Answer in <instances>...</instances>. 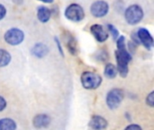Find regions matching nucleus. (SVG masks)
I'll return each mask as SVG.
<instances>
[{"label": "nucleus", "instance_id": "obj_1", "mask_svg": "<svg viewBox=\"0 0 154 130\" xmlns=\"http://www.w3.org/2000/svg\"><path fill=\"white\" fill-rule=\"evenodd\" d=\"M117 50L116 51V68L118 74L122 78H125L129 72V62L133 60L132 54L126 49V40L125 36L119 35V37L116 40Z\"/></svg>", "mask_w": 154, "mask_h": 130}, {"label": "nucleus", "instance_id": "obj_2", "mask_svg": "<svg viewBox=\"0 0 154 130\" xmlns=\"http://www.w3.org/2000/svg\"><path fill=\"white\" fill-rule=\"evenodd\" d=\"M103 79L101 75L95 71H86L82 72L80 76V82L81 85L84 89L88 90H97L100 87L102 84Z\"/></svg>", "mask_w": 154, "mask_h": 130}, {"label": "nucleus", "instance_id": "obj_3", "mask_svg": "<svg viewBox=\"0 0 154 130\" xmlns=\"http://www.w3.org/2000/svg\"><path fill=\"white\" fill-rule=\"evenodd\" d=\"M144 16L143 9L139 5H129L125 12V19L126 23L130 25H135L139 24Z\"/></svg>", "mask_w": 154, "mask_h": 130}, {"label": "nucleus", "instance_id": "obj_4", "mask_svg": "<svg viewBox=\"0 0 154 130\" xmlns=\"http://www.w3.org/2000/svg\"><path fill=\"white\" fill-rule=\"evenodd\" d=\"M125 98V92L122 89L115 88L109 90L106 94V102L109 109L115 110L120 107Z\"/></svg>", "mask_w": 154, "mask_h": 130}, {"label": "nucleus", "instance_id": "obj_5", "mask_svg": "<svg viewBox=\"0 0 154 130\" xmlns=\"http://www.w3.org/2000/svg\"><path fill=\"white\" fill-rule=\"evenodd\" d=\"M65 17L71 21V22H75V23H79L81 22L84 18H85V11L83 9V7L79 5V4H70L69 5L67 6V8L65 9Z\"/></svg>", "mask_w": 154, "mask_h": 130}, {"label": "nucleus", "instance_id": "obj_6", "mask_svg": "<svg viewBox=\"0 0 154 130\" xmlns=\"http://www.w3.org/2000/svg\"><path fill=\"white\" fill-rule=\"evenodd\" d=\"M24 37H25L24 33L21 29L16 27L8 29L4 34V39L5 43L12 46H16L21 44L23 42Z\"/></svg>", "mask_w": 154, "mask_h": 130}, {"label": "nucleus", "instance_id": "obj_7", "mask_svg": "<svg viewBox=\"0 0 154 130\" xmlns=\"http://www.w3.org/2000/svg\"><path fill=\"white\" fill-rule=\"evenodd\" d=\"M109 12V5L106 1L97 0L90 6V13L96 18H102Z\"/></svg>", "mask_w": 154, "mask_h": 130}, {"label": "nucleus", "instance_id": "obj_8", "mask_svg": "<svg viewBox=\"0 0 154 130\" xmlns=\"http://www.w3.org/2000/svg\"><path fill=\"white\" fill-rule=\"evenodd\" d=\"M136 35L138 37L139 43L143 44L148 51H152L154 46V41L149 30L144 27H140L136 31Z\"/></svg>", "mask_w": 154, "mask_h": 130}, {"label": "nucleus", "instance_id": "obj_9", "mask_svg": "<svg viewBox=\"0 0 154 130\" xmlns=\"http://www.w3.org/2000/svg\"><path fill=\"white\" fill-rule=\"evenodd\" d=\"M90 33L98 43H105L109 37L108 31L99 24H92L90 26Z\"/></svg>", "mask_w": 154, "mask_h": 130}, {"label": "nucleus", "instance_id": "obj_10", "mask_svg": "<svg viewBox=\"0 0 154 130\" xmlns=\"http://www.w3.org/2000/svg\"><path fill=\"white\" fill-rule=\"evenodd\" d=\"M63 39H64L65 45L68 51L69 52V53H71L72 55H77L79 52V47H78L77 40L74 37V35L69 32H64Z\"/></svg>", "mask_w": 154, "mask_h": 130}, {"label": "nucleus", "instance_id": "obj_11", "mask_svg": "<svg viewBox=\"0 0 154 130\" xmlns=\"http://www.w3.org/2000/svg\"><path fill=\"white\" fill-rule=\"evenodd\" d=\"M51 119L47 114H38L32 119V125L35 128H46L50 126Z\"/></svg>", "mask_w": 154, "mask_h": 130}, {"label": "nucleus", "instance_id": "obj_12", "mask_svg": "<svg viewBox=\"0 0 154 130\" xmlns=\"http://www.w3.org/2000/svg\"><path fill=\"white\" fill-rule=\"evenodd\" d=\"M88 126L92 129H105V128H107L108 122L104 117L99 116V115H94L90 119V120L88 122Z\"/></svg>", "mask_w": 154, "mask_h": 130}, {"label": "nucleus", "instance_id": "obj_13", "mask_svg": "<svg viewBox=\"0 0 154 130\" xmlns=\"http://www.w3.org/2000/svg\"><path fill=\"white\" fill-rule=\"evenodd\" d=\"M49 52H50L49 47L46 44L42 43H35L32 47V49H31V53L34 57H36L38 59L44 58L45 56L48 55Z\"/></svg>", "mask_w": 154, "mask_h": 130}, {"label": "nucleus", "instance_id": "obj_14", "mask_svg": "<svg viewBox=\"0 0 154 130\" xmlns=\"http://www.w3.org/2000/svg\"><path fill=\"white\" fill-rule=\"evenodd\" d=\"M51 17V10L44 5L38 6L37 8V19L42 24H46Z\"/></svg>", "mask_w": 154, "mask_h": 130}, {"label": "nucleus", "instance_id": "obj_15", "mask_svg": "<svg viewBox=\"0 0 154 130\" xmlns=\"http://www.w3.org/2000/svg\"><path fill=\"white\" fill-rule=\"evenodd\" d=\"M17 128L16 122L9 118L0 119V130H15Z\"/></svg>", "mask_w": 154, "mask_h": 130}, {"label": "nucleus", "instance_id": "obj_16", "mask_svg": "<svg viewBox=\"0 0 154 130\" xmlns=\"http://www.w3.org/2000/svg\"><path fill=\"white\" fill-rule=\"evenodd\" d=\"M104 74H105L106 78H107L109 80H114L115 78H116V76L118 74L116 66L114 65L113 63H107L105 66Z\"/></svg>", "mask_w": 154, "mask_h": 130}, {"label": "nucleus", "instance_id": "obj_17", "mask_svg": "<svg viewBox=\"0 0 154 130\" xmlns=\"http://www.w3.org/2000/svg\"><path fill=\"white\" fill-rule=\"evenodd\" d=\"M11 61H12V56L10 52H8L5 49L0 48V68L6 67L7 65H9Z\"/></svg>", "mask_w": 154, "mask_h": 130}, {"label": "nucleus", "instance_id": "obj_18", "mask_svg": "<svg viewBox=\"0 0 154 130\" xmlns=\"http://www.w3.org/2000/svg\"><path fill=\"white\" fill-rule=\"evenodd\" d=\"M107 31H108L109 33H111V36H112V38H113L114 41H116L119 37V35H120L118 29L114 24H107Z\"/></svg>", "mask_w": 154, "mask_h": 130}, {"label": "nucleus", "instance_id": "obj_19", "mask_svg": "<svg viewBox=\"0 0 154 130\" xmlns=\"http://www.w3.org/2000/svg\"><path fill=\"white\" fill-rule=\"evenodd\" d=\"M146 104L149 107H151V108H153L154 107V91H152L146 97Z\"/></svg>", "mask_w": 154, "mask_h": 130}, {"label": "nucleus", "instance_id": "obj_20", "mask_svg": "<svg viewBox=\"0 0 154 130\" xmlns=\"http://www.w3.org/2000/svg\"><path fill=\"white\" fill-rule=\"evenodd\" d=\"M54 42H55V43H56V46H57V48H58V51H59L60 54L62 57H64V52H63L62 46H61V44H60V40L59 39L58 36H55V37H54Z\"/></svg>", "mask_w": 154, "mask_h": 130}, {"label": "nucleus", "instance_id": "obj_21", "mask_svg": "<svg viewBox=\"0 0 154 130\" xmlns=\"http://www.w3.org/2000/svg\"><path fill=\"white\" fill-rule=\"evenodd\" d=\"M97 60H99V61H101V62H106L107 59H108V54H107V52H106V51H101L97 55Z\"/></svg>", "mask_w": 154, "mask_h": 130}, {"label": "nucleus", "instance_id": "obj_22", "mask_svg": "<svg viewBox=\"0 0 154 130\" xmlns=\"http://www.w3.org/2000/svg\"><path fill=\"white\" fill-rule=\"evenodd\" d=\"M6 106H7V102H6L5 99L4 97L0 96V112H2L3 110H5V108H6Z\"/></svg>", "mask_w": 154, "mask_h": 130}, {"label": "nucleus", "instance_id": "obj_23", "mask_svg": "<svg viewBox=\"0 0 154 130\" xmlns=\"http://www.w3.org/2000/svg\"><path fill=\"white\" fill-rule=\"evenodd\" d=\"M6 12H7V11H6L5 6L4 5H2V4H0V21L3 20V19L5 17Z\"/></svg>", "mask_w": 154, "mask_h": 130}, {"label": "nucleus", "instance_id": "obj_24", "mask_svg": "<svg viewBox=\"0 0 154 130\" xmlns=\"http://www.w3.org/2000/svg\"><path fill=\"white\" fill-rule=\"evenodd\" d=\"M125 129H131V130H142V127L137 125V124H130L129 126H127L125 128Z\"/></svg>", "mask_w": 154, "mask_h": 130}, {"label": "nucleus", "instance_id": "obj_25", "mask_svg": "<svg viewBox=\"0 0 154 130\" xmlns=\"http://www.w3.org/2000/svg\"><path fill=\"white\" fill-rule=\"evenodd\" d=\"M39 1H41L42 3H45V4H51V3L54 2V0H39Z\"/></svg>", "mask_w": 154, "mask_h": 130}]
</instances>
